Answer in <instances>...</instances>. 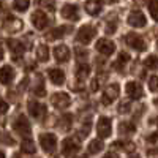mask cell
<instances>
[{
	"label": "cell",
	"instance_id": "obj_18",
	"mask_svg": "<svg viewBox=\"0 0 158 158\" xmlns=\"http://www.w3.org/2000/svg\"><path fill=\"white\" fill-rule=\"evenodd\" d=\"M103 10V2L101 0H87L85 2V11L90 16H97L100 15Z\"/></svg>",
	"mask_w": 158,
	"mask_h": 158
},
{
	"label": "cell",
	"instance_id": "obj_11",
	"mask_svg": "<svg viewBox=\"0 0 158 158\" xmlns=\"http://www.w3.org/2000/svg\"><path fill=\"white\" fill-rule=\"evenodd\" d=\"M32 24H33L35 29L44 30L48 27V24H49V19H48V16L44 15L41 10H38V11H35L33 15H32Z\"/></svg>",
	"mask_w": 158,
	"mask_h": 158
},
{
	"label": "cell",
	"instance_id": "obj_2",
	"mask_svg": "<svg viewBox=\"0 0 158 158\" xmlns=\"http://www.w3.org/2000/svg\"><path fill=\"white\" fill-rule=\"evenodd\" d=\"M95 35H97L95 27H92V25H84V27L79 29V32L76 35V40H77V43H81V44L85 46L95 38Z\"/></svg>",
	"mask_w": 158,
	"mask_h": 158
},
{
	"label": "cell",
	"instance_id": "obj_12",
	"mask_svg": "<svg viewBox=\"0 0 158 158\" xmlns=\"http://www.w3.org/2000/svg\"><path fill=\"white\" fill-rule=\"evenodd\" d=\"M60 15H62V18L68 19V21H77V19H79V8H77L76 5L67 3V5L62 6Z\"/></svg>",
	"mask_w": 158,
	"mask_h": 158
},
{
	"label": "cell",
	"instance_id": "obj_37",
	"mask_svg": "<svg viewBox=\"0 0 158 158\" xmlns=\"http://www.w3.org/2000/svg\"><path fill=\"white\" fill-rule=\"evenodd\" d=\"M130 109H131V106L128 103H122L120 106H118V112L120 114H127V112H130Z\"/></svg>",
	"mask_w": 158,
	"mask_h": 158
},
{
	"label": "cell",
	"instance_id": "obj_31",
	"mask_svg": "<svg viewBox=\"0 0 158 158\" xmlns=\"http://www.w3.org/2000/svg\"><path fill=\"white\" fill-rule=\"evenodd\" d=\"M71 115H63L60 120H59V125H60V128L62 130H68L70 127H71Z\"/></svg>",
	"mask_w": 158,
	"mask_h": 158
},
{
	"label": "cell",
	"instance_id": "obj_34",
	"mask_svg": "<svg viewBox=\"0 0 158 158\" xmlns=\"http://www.w3.org/2000/svg\"><path fill=\"white\" fill-rule=\"evenodd\" d=\"M115 30H117V21H109L106 24V33L112 35V33H115Z\"/></svg>",
	"mask_w": 158,
	"mask_h": 158
},
{
	"label": "cell",
	"instance_id": "obj_16",
	"mask_svg": "<svg viewBox=\"0 0 158 158\" xmlns=\"http://www.w3.org/2000/svg\"><path fill=\"white\" fill-rule=\"evenodd\" d=\"M70 32H71V27H68V25H60V27L48 32L44 36H46V40H49V41H54V40L62 38V36H65V35L70 33Z\"/></svg>",
	"mask_w": 158,
	"mask_h": 158
},
{
	"label": "cell",
	"instance_id": "obj_47",
	"mask_svg": "<svg viewBox=\"0 0 158 158\" xmlns=\"http://www.w3.org/2000/svg\"><path fill=\"white\" fill-rule=\"evenodd\" d=\"M15 158H19V155H15Z\"/></svg>",
	"mask_w": 158,
	"mask_h": 158
},
{
	"label": "cell",
	"instance_id": "obj_4",
	"mask_svg": "<svg viewBox=\"0 0 158 158\" xmlns=\"http://www.w3.org/2000/svg\"><path fill=\"white\" fill-rule=\"evenodd\" d=\"M40 144H41V149L46 153H52L57 147V138L52 133H43L40 136Z\"/></svg>",
	"mask_w": 158,
	"mask_h": 158
},
{
	"label": "cell",
	"instance_id": "obj_33",
	"mask_svg": "<svg viewBox=\"0 0 158 158\" xmlns=\"http://www.w3.org/2000/svg\"><path fill=\"white\" fill-rule=\"evenodd\" d=\"M38 3L44 8H48V10H51V11H54V8H56L54 0H38Z\"/></svg>",
	"mask_w": 158,
	"mask_h": 158
},
{
	"label": "cell",
	"instance_id": "obj_24",
	"mask_svg": "<svg viewBox=\"0 0 158 158\" xmlns=\"http://www.w3.org/2000/svg\"><path fill=\"white\" fill-rule=\"evenodd\" d=\"M128 60H130V56L127 54V52H120L117 60H115V63H114V68L115 70H123V67L128 63Z\"/></svg>",
	"mask_w": 158,
	"mask_h": 158
},
{
	"label": "cell",
	"instance_id": "obj_38",
	"mask_svg": "<svg viewBox=\"0 0 158 158\" xmlns=\"http://www.w3.org/2000/svg\"><path fill=\"white\" fill-rule=\"evenodd\" d=\"M6 111H8V103H6L5 100L0 98V115H2V114H6Z\"/></svg>",
	"mask_w": 158,
	"mask_h": 158
},
{
	"label": "cell",
	"instance_id": "obj_13",
	"mask_svg": "<svg viewBox=\"0 0 158 158\" xmlns=\"http://www.w3.org/2000/svg\"><path fill=\"white\" fill-rule=\"evenodd\" d=\"M51 100H52V104H54L57 109H67L70 106V103H71L70 97L67 94H63V92H60V94H54Z\"/></svg>",
	"mask_w": 158,
	"mask_h": 158
},
{
	"label": "cell",
	"instance_id": "obj_48",
	"mask_svg": "<svg viewBox=\"0 0 158 158\" xmlns=\"http://www.w3.org/2000/svg\"><path fill=\"white\" fill-rule=\"evenodd\" d=\"M156 46H158V40H156Z\"/></svg>",
	"mask_w": 158,
	"mask_h": 158
},
{
	"label": "cell",
	"instance_id": "obj_46",
	"mask_svg": "<svg viewBox=\"0 0 158 158\" xmlns=\"http://www.w3.org/2000/svg\"><path fill=\"white\" fill-rule=\"evenodd\" d=\"M131 158H139V156H138V155H136V156H131Z\"/></svg>",
	"mask_w": 158,
	"mask_h": 158
},
{
	"label": "cell",
	"instance_id": "obj_40",
	"mask_svg": "<svg viewBox=\"0 0 158 158\" xmlns=\"http://www.w3.org/2000/svg\"><path fill=\"white\" fill-rule=\"evenodd\" d=\"M158 141V133H153V135H150L149 138H147V142L149 144H155Z\"/></svg>",
	"mask_w": 158,
	"mask_h": 158
},
{
	"label": "cell",
	"instance_id": "obj_42",
	"mask_svg": "<svg viewBox=\"0 0 158 158\" xmlns=\"http://www.w3.org/2000/svg\"><path fill=\"white\" fill-rule=\"evenodd\" d=\"M104 158H115V156H114L112 153H109V155H106V156H104Z\"/></svg>",
	"mask_w": 158,
	"mask_h": 158
},
{
	"label": "cell",
	"instance_id": "obj_28",
	"mask_svg": "<svg viewBox=\"0 0 158 158\" xmlns=\"http://www.w3.org/2000/svg\"><path fill=\"white\" fill-rule=\"evenodd\" d=\"M144 65L149 70H158V57L156 56H149L146 60H144Z\"/></svg>",
	"mask_w": 158,
	"mask_h": 158
},
{
	"label": "cell",
	"instance_id": "obj_32",
	"mask_svg": "<svg viewBox=\"0 0 158 158\" xmlns=\"http://www.w3.org/2000/svg\"><path fill=\"white\" fill-rule=\"evenodd\" d=\"M33 94H35L36 97H43V95H46V90H44V87H43L41 77H40V82L36 84V87L33 89Z\"/></svg>",
	"mask_w": 158,
	"mask_h": 158
},
{
	"label": "cell",
	"instance_id": "obj_29",
	"mask_svg": "<svg viewBox=\"0 0 158 158\" xmlns=\"http://www.w3.org/2000/svg\"><path fill=\"white\" fill-rule=\"evenodd\" d=\"M89 71H90L89 65H87V63H81V65L77 67V79H82V81H84V77L89 74Z\"/></svg>",
	"mask_w": 158,
	"mask_h": 158
},
{
	"label": "cell",
	"instance_id": "obj_22",
	"mask_svg": "<svg viewBox=\"0 0 158 158\" xmlns=\"http://www.w3.org/2000/svg\"><path fill=\"white\" fill-rule=\"evenodd\" d=\"M118 131H120L122 136H130V135H133L136 131V127H135V123H131V122H122L120 125H118Z\"/></svg>",
	"mask_w": 158,
	"mask_h": 158
},
{
	"label": "cell",
	"instance_id": "obj_43",
	"mask_svg": "<svg viewBox=\"0 0 158 158\" xmlns=\"http://www.w3.org/2000/svg\"><path fill=\"white\" fill-rule=\"evenodd\" d=\"M106 2H109V3H115V2H118V0H106Z\"/></svg>",
	"mask_w": 158,
	"mask_h": 158
},
{
	"label": "cell",
	"instance_id": "obj_27",
	"mask_svg": "<svg viewBox=\"0 0 158 158\" xmlns=\"http://www.w3.org/2000/svg\"><path fill=\"white\" fill-rule=\"evenodd\" d=\"M21 150L24 153H35V144L32 139H24L21 144Z\"/></svg>",
	"mask_w": 158,
	"mask_h": 158
},
{
	"label": "cell",
	"instance_id": "obj_26",
	"mask_svg": "<svg viewBox=\"0 0 158 158\" xmlns=\"http://www.w3.org/2000/svg\"><path fill=\"white\" fill-rule=\"evenodd\" d=\"M29 6H30V2H29V0H15V2H13V8H15L16 11H19V13L27 11Z\"/></svg>",
	"mask_w": 158,
	"mask_h": 158
},
{
	"label": "cell",
	"instance_id": "obj_39",
	"mask_svg": "<svg viewBox=\"0 0 158 158\" xmlns=\"http://www.w3.org/2000/svg\"><path fill=\"white\" fill-rule=\"evenodd\" d=\"M76 56H77L79 60H82V59L87 57V51H85V49L82 51V48H77V49H76Z\"/></svg>",
	"mask_w": 158,
	"mask_h": 158
},
{
	"label": "cell",
	"instance_id": "obj_21",
	"mask_svg": "<svg viewBox=\"0 0 158 158\" xmlns=\"http://www.w3.org/2000/svg\"><path fill=\"white\" fill-rule=\"evenodd\" d=\"M6 44H8V48L11 49V52H13V54H15V57H19V56H22V54H24V51H25L24 44L19 41V40H8V41H6Z\"/></svg>",
	"mask_w": 158,
	"mask_h": 158
},
{
	"label": "cell",
	"instance_id": "obj_5",
	"mask_svg": "<svg viewBox=\"0 0 158 158\" xmlns=\"http://www.w3.org/2000/svg\"><path fill=\"white\" fill-rule=\"evenodd\" d=\"M27 109H29V112H30V115L33 117V118H38V120H41L43 117H46V106L43 103H40V101H29V104H27Z\"/></svg>",
	"mask_w": 158,
	"mask_h": 158
},
{
	"label": "cell",
	"instance_id": "obj_20",
	"mask_svg": "<svg viewBox=\"0 0 158 158\" xmlns=\"http://www.w3.org/2000/svg\"><path fill=\"white\" fill-rule=\"evenodd\" d=\"M49 74V79L52 81V84H56V85H62L65 82V73L60 70V68H51L48 71Z\"/></svg>",
	"mask_w": 158,
	"mask_h": 158
},
{
	"label": "cell",
	"instance_id": "obj_35",
	"mask_svg": "<svg viewBox=\"0 0 158 158\" xmlns=\"http://www.w3.org/2000/svg\"><path fill=\"white\" fill-rule=\"evenodd\" d=\"M149 85H150V90L158 92V76H152V77H150Z\"/></svg>",
	"mask_w": 158,
	"mask_h": 158
},
{
	"label": "cell",
	"instance_id": "obj_10",
	"mask_svg": "<svg viewBox=\"0 0 158 158\" xmlns=\"http://www.w3.org/2000/svg\"><path fill=\"white\" fill-rule=\"evenodd\" d=\"M79 150V141L76 138H67L63 141L62 144V152L63 155H67V156H71L74 153H77Z\"/></svg>",
	"mask_w": 158,
	"mask_h": 158
},
{
	"label": "cell",
	"instance_id": "obj_36",
	"mask_svg": "<svg viewBox=\"0 0 158 158\" xmlns=\"http://www.w3.org/2000/svg\"><path fill=\"white\" fill-rule=\"evenodd\" d=\"M104 79V76H100V77H95L94 81H92V90L94 92H97L98 89H100V84H101V81Z\"/></svg>",
	"mask_w": 158,
	"mask_h": 158
},
{
	"label": "cell",
	"instance_id": "obj_30",
	"mask_svg": "<svg viewBox=\"0 0 158 158\" xmlns=\"http://www.w3.org/2000/svg\"><path fill=\"white\" fill-rule=\"evenodd\" d=\"M149 10L152 18L158 22V0H149Z\"/></svg>",
	"mask_w": 158,
	"mask_h": 158
},
{
	"label": "cell",
	"instance_id": "obj_14",
	"mask_svg": "<svg viewBox=\"0 0 158 158\" xmlns=\"http://www.w3.org/2000/svg\"><path fill=\"white\" fill-rule=\"evenodd\" d=\"M125 92H127V95L131 98V100H139L141 97H142V87L138 84V82H135V81H130V82H127V87H125Z\"/></svg>",
	"mask_w": 158,
	"mask_h": 158
},
{
	"label": "cell",
	"instance_id": "obj_9",
	"mask_svg": "<svg viewBox=\"0 0 158 158\" xmlns=\"http://www.w3.org/2000/svg\"><path fill=\"white\" fill-rule=\"evenodd\" d=\"M97 51L100 52V54L109 57V56L114 54L115 44L112 41H109V40H106V38H101V40H98V41H97Z\"/></svg>",
	"mask_w": 158,
	"mask_h": 158
},
{
	"label": "cell",
	"instance_id": "obj_45",
	"mask_svg": "<svg viewBox=\"0 0 158 158\" xmlns=\"http://www.w3.org/2000/svg\"><path fill=\"white\" fill-rule=\"evenodd\" d=\"M155 104H156V106H158V98H156V100H155Z\"/></svg>",
	"mask_w": 158,
	"mask_h": 158
},
{
	"label": "cell",
	"instance_id": "obj_15",
	"mask_svg": "<svg viewBox=\"0 0 158 158\" xmlns=\"http://www.w3.org/2000/svg\"><path fill=\"white\" fill-rule=\"evenodd\" d=\"M3 27L10 33H16V32H19L22 29V21L13 18V16H6V19L3 21Z\"/></svg>",
	"mask_w": 158,
	"mask_h": 158
},
{
	"label": "cell",
	"instance_id": "obj_44",
	"mask_svg": "<svg viewBox=\"0 0 158 158\" xmlns=\"http://www.w3.org/2000/svg\"><path fill=\"white\" fill-rule=\"evenodd\" d=\"M0 158H5V153H3L2 150H0Z\"/></svg>",
	"mask_w": 158,
	"mask_h": 158
},
{
	"label": "cell",
	"instance_id": "obj_19",
	"mask_svg": "<svg viewBox=\"0 0 158 158\" xmlns=\"http://www.w3.org/2000/svg\"><path fill=\"white\" fill-rule=\"evenodd\" d=\"M54 57L57 62L63 63V62H67L70 59V49L68 46H65V44H59L57 48H54Z\"/></svg>",
	"mask_w": 158,
	"mask_h": 158
},
{
	"label": "cell",
	"instance_id": "obj_17",
	"mask_svg": "<svg viewBox=\"0 0 158 158\" xmlns=\"http://www.w3.org/2000/svg\"><path fill=\"white\" fill-rule=\"evenodd\" d=\"M13 79H15V70H13V67L5 65V67L0 68V82L8 85V84H11Z\"/></svg>",
	"mask_w": 158,
	"mask_h": 158
},
{
	"label": "cell",
	"instance_id": "obj_6",
	"mask_svg": "<svg viewBox=\"0 0 158 158\" xmlns=\"http://www.w3.org/2000/svg\"><path fill=\"white\" fill-rule=\"evenodd\" d=\"M118 92H120V89H118V84H109L106 87V90H104L103 94V104H112L115 101V98L118 97Z\"/></svg>",
	"mask_w": 158,
	"mask_h": 158
},
{
	"label": "cell",
	"instance_id": "obj_8",
	"mask_svg": "<svg viewBox=\"0 0 158 158\" xmlns=\"http://www.w3.org/2000/svg\"><path fill=\"white\" fill-rule=\"evenodd\" d=\"M146 16L142 15V13L139 10H135V11H131L130 13V16H128V24L131 25V27H135V29H142L144 25H146Z\"/></svg>",
	"mask_w": 158,
	"mask_h": 158
},
{
	"label": "cell",
	"instance_id": "obj_7",
	"mask_svg": "<svg viewBox=\"0 0 158 158\" xmlns=\"http://www.w3.org/2000/svg\"><path fill=\"white\" fill-rule=\"evenodd\" d=\"M111 130H112V127H111V118H108V117H100V120H98V123H97V133H98V136H100L101 139L109 138Z\"/></svg>",
	"mask_w": 158,
	"mask_h": 158
},
{
	"label": "cell",
	"instance_id": "obj_3",
	"mask_svg": "<svg viewBox=\"0 0 158 158\" xmlns=\"http://www.w3.org/2000/svg\"><path fill=\"white\" fill-rule=\"evenodd\" d=\"M125 43L131 49H135V51H146V48H147L146 40H144L141 35H138V33H127Z\"/></svg>",
	"mask_w": 158,
	"mask_h": 158
},
{
	"label": "cell",
	"instance_id": "obj_41",
	"mask_svg": "<svg viewBox=\"0 0 158 158\" xmlns=\"http://www.w3.org/2000/svg\"><path fill=\"white\" fill-rule=\"evenodd\" d=\"M3 56H5V52H3L2 48H0V60H3Z\"/></svg>",
	"mask_w": 158,
	"mask_h": 158
},
{
	"label": "cell",
	"instance_id": "obj_1",
	"mask_svg": "<svg viewBox=\"0 0 158 158\" xmlns=\"http://www.w3.org/2000/svg\"><path fill=\"white\" fill-rule=\"evenodd\" d=\"M13 128H15V131H16L18 135H21V136H24V138L30 136V131H32V127H30V123H29V120H27V117L22 115V114L16 117L15 123H13Z\"/></svg>",
	"mask_w": 158,
	"mask_h": 158
},
{
	"label": "cell",
	"instance_id": "obj_23",
	"mask_svg": "<svg viewBox=\"0 0 158 158\" xmlns=\"http://www.w3.org/2000/svg\"><path fill=\"white\" fill-rule=\"evenodd\" d=\"M36 59L40 62H48V59H49V49H48L46 44H40L36 48Z\"/></svg>",
	"mask_w": 158,
	"mask_h": 158
},
{
	"label": "cell",
	"instance_id": "obj_25",
	"mask_svg": "<svg viewBox=\"0 0 158 158\" xmlns=\"http://www.w3.org/2000/svg\"><path fill=\"white\" fill-rule=\"evenodd\" d=\"M103 141L101 139H94L90 144H89V153L90 155H95V153H98V152H101L103 150Z\"/></svg>",
	"mask_w": 158,
	"mask_h": 158
}]
</instances>
